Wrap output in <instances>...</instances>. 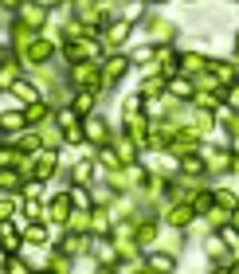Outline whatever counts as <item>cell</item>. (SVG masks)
<instances>
[{
  "instance_id": "cell-1",
  "label": "cell",
  "mask_w": 239,
  "mask_h": 274,
  "mask_svg": "<svg viewBox=\"0 0 239 274\" xmlns=\"http://www.w3.org/2000/svg\"><path fill=\"white\" fill-rule=\"evenodd\" d=\"M24 122H28V118H20L16 110H8V114H0V130H20Z\"/></svg>"
},
{
  "instance_id": "cell-2",
  "label": "cell",
  "mask_w": 239,
  "mask_h": 274,
  "mask_svg": "<svg viewBox=\"0 0 239 274\" xmlns=\"http://www.w3.org/2000/svg\"><path fill=\"white\" fill-rule=\"evenodd\" d=\"M16 94H20V98H24V102H35V98H39L31 83H16Z\"/></svg>"
},
{
  "instance_id": "cell-3",
  "label": "cell",
  "mask_w": 239,
  "mask_h": 274,
  "mask_svg": "<svg viewBox=\"0 0 239 274\" xmlns=\"http://www.w3.org/2000/svg\"><path fill=\"white\" fill-rule=\"evenodd\" d=\"M51 216H55V219H67V200H63V196H59V200H51Z\"/></svg>"
},
{
  "instance_id": "cell-4",
  "label": "cell",
  "mask_w": 239,
  "mask_h": 274,
  "mask_svg": "<svg viewBox=\"0 0 239 274\" xmlns=\"http://www.w3.org/2000/svg\"><path fill=\"white\" fill-rule=\"evenodd\" d=\"M153 266H161V270H169V266H173V259H169V255H153Z\"/></svg>"
},
{
  "instance_id": "cell-5",
  "label": "cell",
  "mask_w": 239,
  "mask_h": 274,
  "mask_svg": "<svg viewBox=\"0 0 239 274\" xmlns=\"http://www.w3.org/2000/svg\"><path fill=\"white\" fill-rule=\"evenodd\" d=\"M28 239L31 243H44V227H28Z\"/></svg>"
},
{
  "instance_id": "cell-6",
  "label": "cell",
  "mask_w": 239,
  "mask_h": 274,
  "mask_svg": "<svg viewBox=\"0 0 239 274\" xmlns=\"http://www.w3.org/2000/svg\"><path fill=\"white\" fill-rule=\"evenodd\" d=\"M75 106H78V110H90V106H94V98H90V94H78Z\"/></svg>"
}]
</instances>
